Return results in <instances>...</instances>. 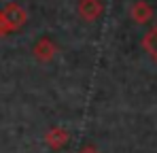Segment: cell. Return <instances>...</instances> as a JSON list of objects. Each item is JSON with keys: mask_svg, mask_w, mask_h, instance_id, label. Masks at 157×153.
<instances>
[{"mask_svg": "<svg viewBox=\"0 0 157 153\" xmlns=\"http://www.w3.org/2000/svg\"><path fill=\"white\" fill-rule=\"evenodd\" d=\"M26 22H28V11L24 6H19L17 2H9L0 11V28H2L4 36L17 32L19 28H24Z\"/></svg>", "mask_w": 157, "mask_h": 153, "instance_id": "obj_1", "label": "cell"}, {"mask_svg": "<svg viewBox=\"0 0 157 153\" xmlns=\"http://www.w3.org/2000/svg\"><path fill=\"white\" fill-rule=\"evenodd\" d=\"M77 13H78V17H81L83 22L91 24V22H96V19L104 13V4H102V0H78L77 2Z\"/></svg>", "mask_w": 157, "mask_h": 153, "instance_id": "obj_2", "label": "cell"}, {"mask_svg": "<svg viewBox=\"0 0 157 153\" xmlns=\"http://www.w3.org/2000/svg\"><path fill=\"white\" fill-rule=\"evenodd\" d=\"M55 53H57V45L53 43L49 36H43V38L36 41V45L32 47V55H34V60L40 62V64L51 62L53 57H55Z\"/></svg>", "mask_w": 157, "mask_h": 153, "instance_id": "obj_3", "label": "cell"}, {"mask_svg": "<svg viewBox=\"0 0 157 153\" xmlns=\"http://www.w3.org/2000/svg\"><path fill=\"white\" fill-rule=\"evenodd\" d=\"M130 17L136 22V24H149V22L153 19V9H151V4H149V2L138 0V2H134V4H132Z\"/></svg>", "mask_w": 157, "mask_h": 153, "instance_id": "obj_4", "label": "cell"}, {"mask_svg": "<svg viewBox=\"0 0 157 153\" xmlns=\"http://www.w3.org/2000/svg\"><path fill=\"white\" fill-rule=\"evenodd\" d=\"M68 140H70V134H68V130H64V128H53L49 130L47 134H45V143L51 147V149H64L66 145H68Z\"/></svg>", "mask_w": 157, "mask_h": 153, "instance_id": "obj_5", "label": "cell"}, {"mask_svg": "<svg viewBox=\"0 0 157 153\" xmlns=\"http://www.w3.org/2000/svg\"><path fill=\"white\" fill-rule=\"evenodd\" d=\"M142 47H144V51H147V53L157 62V32H155V28L149 30V32L144 34V38H142Z\"/></svg>", "mask_w": 157, "mask_h": 153, "instance_id": "obj_6", "label": "cell"}, {"mask_svg": "<svg viewBox=\"0 0 157 153\" xmlns=\"http://www.w3.org/2000/svg\"><path fill=\"white\" fill-rule=\"evenodd\" d=\"M78 153H100V151H98L94 145H87V147H83V149H81Z\"/></svg>", "mask_w": 157, "mask_h": 153, "instance_id": "obj_7", "label": "cell"}, {"mask_svg": "<svg viewBox=\"0 0 157 153\" xmlns=\"http://www.w3.org/2000/svg\"><path fill=\"white\" fill-rule=\"evenodd\" d=\"M0 36H4V32H2V28H0Z\"/></svg>", "mask_w": 157, "mask_h": 153, "instance_id": "obj_8", "label": "cell"}]
</instances>
